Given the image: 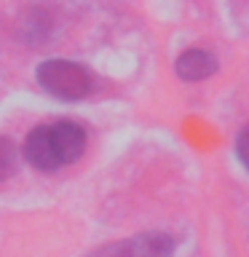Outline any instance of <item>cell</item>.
Instances as JSON below:
<instances>
[{"label": "cell", "instance_id": "7a4b0ae2", "mask_svg": "<svg viewBox=\"0 0 249 257\" xmlns=\"http://www.w3.org/2000/svg\"><path fill=\"white\" fill-rule=\"evenodd\" d=\"M35 78L43 91L62 102H78L86 99L94 91V75L83 64L67 62V59H46L38 64Z\"/></svg>", "mask_w": 249, "mask_h": 257}, {"label": "cell", "instance_id": "5b68a950", "mask_svg": "<svg viewBox=\"0 0 249 257\" xmlns=\"http://www.w3.org/2000/svg\"><path fill=\"white\" fill-rule=\"evenodd\" d=\"M16 166H19V150L8 137L0 134V182L11 180L16 174Z\"/></svg>", "mask_w": 249, "mask_h": 257}, {"label": "cell", "instance_id": "277c9868", "mask_svg": "<svg viewBox=\"0 0 249 257\" xmlns=\"http://www.w3.org/2000/svg\"><path fill=\"white\" fill-rule=\"evenodd\" d=\"M177 75L182 80H188V83H196V80H206L212 78L217 67H220V62H217L214 54L204 51V48H188L185 54H180V59H177Z\"/></svg>", "mask_w": 249, "mask_h": 257}, {"label": "cell", "instance_id": "3957f363", "mask_svg": "<svg viewBox=\"0 0 249 257\" xmlns=\"http://www.w3.org/2000/svg\"><path fill=\"white\" fill-rule=\"evenodd\" d=\"M86 257H174V238L166 233H140V236L102 244Z\"/></svg>", "mask_w": 249, "mask_h": 257}, {"label": "cell", "instance_id": "6da1fadb", "mask_svg": "<svg viewBox=\"0 0 249 257\" xmlns=\"http://www.w3.org/2000/svg\"><path fill=\"white\" fill-rule=\"evenodd\" d=\"M86 128L75 120H54V123L35 126L24 140V161L38 172H59L75 164L86 150Z\"/></svg>", "mask_w": 249, "mask_h": 257}, {"label": "cell", "instance_id": "8992f818", "mask_svg": "<svg viewBox=\"0 0 249 257\" xmlns=\"http://www.w3.org/2000/svg\"><path fill=\"white\" fill-rule=\"evenodd\" d=\"M236 156H238L241 164H244V169L249 172V126L238 134V140H236Z\"/></svg>", "mask_w": 249, "mask_h": 257}]
</instances>
